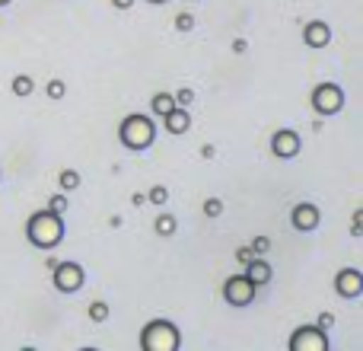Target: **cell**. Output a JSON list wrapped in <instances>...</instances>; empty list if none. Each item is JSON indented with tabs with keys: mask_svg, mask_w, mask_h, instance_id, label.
Masks as SVG:
<instances>
[{
	"mask_svg": "<svg viewBox=\"0 0 363 351\" xmlns=\"http://www.w3.org/2000/svg\"><path fill=\"white\" fill-rule=\"evenodd\" d=\"M13 4V0H0V6H10Z\"/></svg>",
	"mask_w": 363,
	"mask_h": 351,
	"instance_id": "4dcf8cb0",
	"label": "cell"
},
{
	"mask_svg": "<svg viewBox=\"0 0 363 351\" xmlns=\"http://www.w3.org/2000/svg\"><path fill=\"white\" fill-rule=\"evenodd\" d=\"M112 6H115V10H131L134 0H112Z\"/></svg>",
	"mask_w": 363,
	"mask_h": 351,
	"instance_id": "f1b7e54d",
	"label": "cell"
},
{
	"mask_svg": "<svg viewBox=\"0 0 363 351\" xmlns=\"http://www.w3.org/2000/svg\"><path fill=\"white\" fill-rule=\"evenodd\" d=\"M45 93H48V99H64V93H67V87H64V80H48V87H45Z\"/></svg>",
	"mask_w": 363,
	"mask_h": 351,
	"instance_id": "ffe728a7",
	"label": "cell"
},
{
	"mask_svg": "<svg viewBox=\"0 0 363 351\" xmlns=\"http://www.w3.org/2000/svg\"><path fill=\"white\" fill-rule=\"evenodd\" d=\"M249 246H252V252H255V256H264V252L271 249V239L268 237H255Z\"/></svg>",
	"mask_w": 363,
	"mask_h": 351,
	"instance_id": "cb8c5ba5",
	"label": "cell"
},
{
	"mask_svg": "<svg viewBox=\"0 0 363 351\" xmlns=\"http://www.w3.org/2000/svg\"><path fill=\"white\" fill-rule=\"evenodd\" d=\"M245 48H249V45H245V38H236V42H233V51H236V55H242Z\"/></svg>",
	"mask_w": 363,
	"mask_h": 351,
	"instance_id": "f546056e",
	"label": "cell"
},
{
	"mask_svg": "<svg viewBox=\"0 0 363 351\" xmlns=\"http://www.w3.org/2000/svg\"><path fill=\"white\" fill-rule=\"evenodd\" d=\"M236 259H239L242 265H249L252 259H255V252H252V246H239V249H236Z\"/></svg>",
	"mask_w": 363,
	"mask_h": 351,
	"instance_id": "484cf974",
	"label": "cell"
},
{
	"mask_svg": "<svg viewBox=\"0 0 363 351\" xmlns=\"http://www.w3.org/2000/svg\"><path fill=\"white\" fill-rule=\"evenodd\" d=\"M118 141L128 151H147V147L157 141V125H153L150 115L131 112V115H125V122L118 125Z\"/></svg>",
	"mask_w": 363,
	"mask_h": 351,
	"instance_id": "7a4b0ae2",
	"label": "cell"
},
{
	"mask_svg": "<svg viewBox=\"0 0 363 351\" xmlns=\"http://www.w3.org/2000/svg\"><path fill=\"white\" fill-rule=\"evenodd\" d=\"M147 201H150V205H166V201H169V188H166V185H153L150 192H147Z\"/></svg>",
	"mask_w": 363,
	"mask_h": 351,
	"instance_id": "d6986e66",
	"label": "cell"
},
{
	"mask_svg": "<svg viewBox=\"0 0 363 351\" xmlns=\"http://www.w3.org/2000/svg\"><path fill=\"white\" fill-rule=\"evenodd\" d=\"M153 227H157V233H160V237H172V233L179 230V220L172 217V214H160V217H157V224H153Z\"/></svg>",
	"mask_w": 363,
	"mask_h": 351,
	"instance_id": "2e32d148",
	"label": "cell"
},
{
	"mask_svg": "<svg viewBox=\"0 0 363 351\" xmlns=\"http://www.w3.org/2000/svg\"><path fill=\"white\" fill-rule=\"evenodd\" d=\"M335 291L345 301H357L363 294V271L360 269H341L338 278H335Z\"/></svg>",
	"mask_w": 363,
	"mask_h": 351,
	"instance_id": "30bf717a",
	"label": "cell"
},
{
	"mask_svg": "<svg viewBox=\"0 0 363 351\" xmlns=\"http://www.w3.org/2000/svg\"><path fill=\"white\" fill-rule=\"evenodd\" d=\"M150 4H169V0H150Z\"/></svg>",
	"mask_w": 363,
	"mask_h": 351,
	"instance_id": "1f68e13d",
	"label": "cell"
},
{
	"mask_svg": "<svg viewBox=\"0 0 363 351\" xmlns=\"http://www.w3.org/2000/svg\"><path fill=\"white\" fill-rule=\"evenodd\" d=\"M10 90H13V96H16V99H29L32 90H35V80H32L29 74H16V77H13V83H10Z\"/></svg>",
	"mask_w": 363,
	"mask_h": 351,
	"instance_id": "5bb4252c",
	"label": "cell"
},
{
	"mask_svg": "<svg viewBox=\"0 0 363 351\" xmlns=\"http://www.w3.org/2000/svg\"><path fill=\"white\" fill-rule=\"evenodd\" d=\"M223 214V201L220 198H207L204 201V217H220Z\"/></svg>",
	"mask_w": 363,
	"mask_h": 351,
	"instance_id": "7402d4cb",
	"label": "cell"
},
{
	"mask_svg": "<svg viewBox=\"0 0 363 351\" xmlns=\"http://www.w3.org/2000/svg\"><path fill=\"white\" fill-rule=\"evenodd\" d=\"M172 99H176V106H191L194 102V90H188V87H182V90H176V93H172Z\"/></svg>",
	"mask_w": 363,
	"mask_h": 351,
	"instance_id": "44dd1931",
	"label": "cell"
},
{
	"mask_svg": "<svg viewBox=\"0 0 363 351\" xmlns=\"http://www.w3.org/2000/svg\"><path fill=\"white\" fill-rule=\"evenodd\" d=\"M315 326H319V329H332V326H335V316H332V313H322Z\"/></svg>",
	"mask_w": 363,
	"mask_h": 351,
	"instance_id": "83f0119b",
	"label": "cell"
},
{
	"mask_svg": "<svg viewBox=\"0 0 363 351\" xmlns=\"http://www.w3.org/2000/svg\"><path fill=\"white\" fill-rule=\"evenodd\" d=\"M363 233V211H354V220H351V237H360Z\"/></svg>",
	"mask_w": 363,
	"mask_h": 351,
	"instance_id": "4316f807",
	"label": "cell"
},
{
	"mask_svg": "<svg viewBox=\"0 0 363 351\" xmlns=\"http://www.w3.org/2000/svg\"><path fill=\"white\" fill-rule=\"evenodd\" d=\"M57 182H61L64 192H74V188H80V173H77V170H61Z\"/></svg>",
	"mask_w": 363,
	"mask_h": 351,
	"instance_id": "e0dca14e",
	"label": "cell"
},
{
	"mask_svg": "<svg viewBox=\"0 0 363 351\" xmlns=\"http://www.w3.org/2000/svg\"><path fill=\"white\" fill-rule=\"evenodd\" d=\"M313 109L319 115H338L341 109H345V90L338 87V83H319V87L313 90Z\"/></svg>",
	"mask_w": 363,
	"mask_h": 351,
	"instance_id": "277c9868",
	"label": "cell"
},
{
	"mask_svg": "<svg viewBox=\"0 0 363 351\" xmlns=\"http://www.w3.org/2000/svg\"><path fill=\"white\" fill-rule=\"evenodd\" d=\"M67 227H64V214H55V211H38L26 220V239L38 249H55L57 243L64 239Z\"/></svg>",
	"mask_w": 363,
	"mask_h": 351,
	"instance_id": "6da1fadb",
	"label": "cell"
},
{
	"mask_svg": "<svg viewBox=\"0 0 363 351\" xmlns=\"http://www.w3.org/2000/svg\"><path fill=\"white\" fill-rule=\"evenodd\" d=\"M140 348L144 351H179L182 348L179 326L169 320H150L140 329Z\"/></svg>",
	"mask_w": 363,
	"mask_h": 351,
	"instance_id": "3957f363",
	"label": "cell"
},
{
	"mask_svg": "<svg viewBox=\"0 0 363 351\" xmlns=\"http://www.w3.org/2000/svg\"><path fill=\"white\" fill-rule=\"evenodd\" d=\"M176 109V99H172V93H157L150 99V112L157 115V119H163L166 112H172Z\"/></svg>",
	"mask_w": 363,
	"mask_h": 351,
	"instance_id": "9a60e30c",
	"label": "cell"
},
{
	"mask_svg": "<svg viewBox=\"0 0 363 351\" xmlns=\"http://www.w3.org/2000/svg\"><path fill=\"white\" fill-rule=\"evenodd\" d=\"M48 211L64 214V211H67V198H64V195H51V198H48Z\"/></svg>",
	"mask_w": 363,
	"mask_h": 351,
	"instance_id": "603a6c76",
	"label": "cell"
},
{
	"mask_svg": "<svg viewBox=\"0 0 363 351\" xmlns=\"http://www.w3.org/2000/svg\"><path fill=\"white\" fill-rule=\"evenodd\" d=\"M287 348L290 351H328L332 345H328L325 329H319V326H300V329H294Z\"/></svg>",
	"mask_w": 363,
	"mask_h": 351,
	"instance_id": "8992f818",
	"label": "cell"
},
{
	"mask_svg": "<svg viewBox=\"0 0 363 351\" xmlns=\"http://www.w3.org/2000/svg\"><path fill=\"white\" fill-rule=\"evenodd\" d=\"M245 278H249L252 284H268L271 278H274V269H271L262 256H255L249 265H245Z\"/></svg>",
	"mask_w": 363,
	"mask_h": 351,
	"instance_id": "4fadbf2b",
	"label": "cell"
},
{
	"mask_svg": "<svg viewBox=\"0 0 363 351\" xmlns=\"http://www.w3.org/2000/svg\"><path fill=\"white\" fill-rule=\"evenodd\" d=\"M86 313H89V320H93V323H106L108 320V303L106 301H93Z\"/></svg>",
	"mask_w": 363,
	"mask_h": 351,
	"instance_id": "ac0fdd59",
	"label": "cell"
},
{
	"mask_svg": "<svg viewBox=\"0 0 363 351\" xmlns=\"http://www.w3.org/2000/svg\"><path fill=\"white\" fill-rule=\"evenodd\" d=\"M303 42H306L309 48H325V45L332 42V29H328V23H322V19L306 23L303 26Z\"/></svg>",
	"mask_w": 363,
	"mask_h": 351,
	"instance_id": "8fae6325",
	"label": "cell"
},
{
	"mask_svg": "<svg viewBox=\"0 0 363 351\" xmlns=\"http://www.w3.org/2000/svg\"><path fill=\"white\" fill-rule=\"evenodd\" d=\"M290 224L300 233H313L315 227L322 224V211L313 201H300V205H294V211H290Z\"/></svg>",
	"mask_w": 363,
	"mask_h": 351,
	"instance_id": "9c48e42d",
	"label": "cell"
},
{
	"mask_svg": "<svg viewBox=\"0 0 363 351\" xmlns=\"http://www.w3.org/2000/svg\"><path fill=\"white\" fill-rule=\"evenodd\" d=\"M176 29H179V32L194 29V16H191V13H179V16H176Z\"/></svg>",
	"mask_w": 363,
	"mask_h": 351,
	"instance_id": "d4e9b609",
	"label": "cell"
},
{
	"mask_svg": "<svg viewBox=\"0 0 363 351\" xmlns=\"http://www.w3.org/2000/svg\"><path fill=\"white\" fill-rule=\"evenodd\" d=\"M163 128L169 134H176V138H179V134H185L188 128H191V115H188V109L185 106H176L172 112H166L163 115Z\"/></svg>",
	"mask_w": 363,
	"mask_h": 351,
	"instance_id": "7c38bea8",
	"label": "cell"
},
{
	"mask_svg": "<svg viewBox=\"0 0 363 351\" xmlns=\"http://www.w3.org/2000/svg\"><path fill=\"white\" fill-rule=\"evenodd\" d=\"M300 147H303V141L294 128H281V131L271 134V153L277 160H294L300 153Z\"/></svg>",
	"mask_w": 363,
	"mask_h": 351,
	"instance_id": "ba28073f",
	"label": "cell"
},
{
	"mask_svg": "<svg viewBox=\"0 0 363 351\" xmlns=\"http://www.w3.org/2000/svg\"><path fill=\"white\" fill-rule=\"evenodd\" d=\"M255 291H258V284H252L249 278H245V271H242V275L226 278V284H223V301L230 303V307H249V303L255 301Z\"/></svg>",
	"mask_w": 363,
	"mask_h": 351,
	"instance_id": "52a82bcc",
	"label": "cell"
},
{
	"mask_svg": "<svg viewBox=\"0 0 363 351\" xmlns=\"http://www.w3.org/2000/svg\"><path fill=\"white\" fill-rule=\"evenodd\" d=\"M51 281H55V288L61 291V294H77V291L86 284V271H83L80 262H57Z\"/></svg>",
	"mask_w": 363,
	"mask_h": 351,
	"instance_id": "5b68a950",
	"label": "cell"
}]
</instances>
